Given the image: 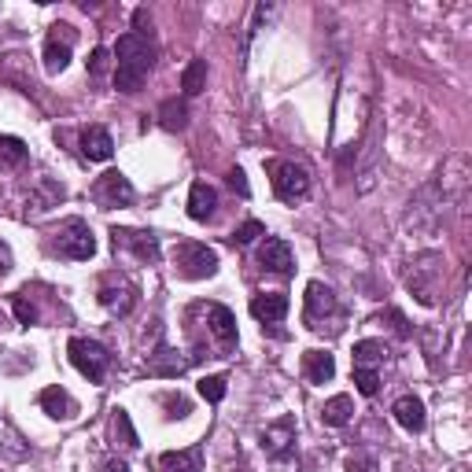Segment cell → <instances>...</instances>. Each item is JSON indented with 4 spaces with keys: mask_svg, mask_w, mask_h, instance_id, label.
<instances>
[{
    "mask_svg": "<svg viewBox=\"0 0 472 472\" xmlns=\"http://www.w3.org/2000/svg\"><path fill=\"white\" fill-rule=\"evenodd\" d=\"M155 44L141 34H122L115 44V89L119 93H141V85L151 74Z\"/></svg>",
    "mask_w": 472,
    "mask_h": 472,
    "instance_id": "obj_1",
    "label": "cell"
},
{
    "mask_svg": "<svg viewBox=\"0 0 472 472\" xmlns=\"http://www.w3.org/2000/svg\"><path fill=\"white\" fill-rule=\"evenodd\" d=\"M49 251L59 255V259H71V262H89L97 255V236L81 218H66L63 226L52 233Z\"/></svg>",
    "mask_w": 472,
    "mask_h": 472,
    "instance_id": "obj_2",
    "label": "cell"
},
{
    "mask_svg": "<svg viewBox=\"0 0 472 472\" xmlns=\"http://www.w3.org/2000/svg\"><path fill=\"white\" fill-rule=\"evenodd\" d=\"M174 262H177V274H182L185 281H207V277L218 274V251L207 244H196V240L177 244Z\"/></svg>",
    "mask_w": 472,
    "mask_h": 472,
    "instance_id": "obj_3",
    "label": "cell"
},
{
    "mask_svg": "<svg viewBox=\"0 0 472 472\" xmlns=\"http://www.w3.org/2000/svg\"><path fill=\"white\" fill-rule=\"evenodd\" d=\"M266 170H269V182H274L277 199H284V204H296V199L310 196V174H306V166L288 163V159H269Z\"/></svg>",
    "mask_w": 472,
    "mask_h": 472,
    "instance_id": "obj_4",
    "label": "cell"
},
{
    "mask_svg": "<svg viewBox=\"0 0 472 472\" xmlns=\"http://www.w3.org/2000/svg\"><path fill=\"white\" fill-rule=\"evenodd\" d=\"M66 354H71V366H74L85 380H93V384H100V380L107 376V369H111L107 347L97 344V340H85V336H74V340L66 344Z\"/></svg>",
    "mask_w": 472,
    "mask_h": 472,
    "instance_id": "obj_5",
    "label": "cell"
},
{
    "mask_svg": "<svg viewBox=\"0 0 472 472\" xmlns=\"http://www.w3.org/2000/svg\"><path fill=\"white\" fill-rule=\"evenodd\" d=\"M262 451L274 461H288L296 454V417H277L262 429Z\"/></svg>",
    "mask_w": 472,
    "mask_h": 472,
    "instance_id": "obj_6",
    "label": "cell"
},
{
    "mask_svg": "<svg viewBox=\"0 0 472 472\" xmlns=\"http://www.w3.org/2000/svg\"><path fill=\"white\" fill-rule=\"evenodd\" d=\"M93 196L100 199L104 207H129L133 199H137V192H133L129 177H126L122 170H107L104 177H97V189H93Z\"/></svg>",
    "mask_w": 472,
    "mask_h": 472,
    "instance_id": "obj_7",
    "label": "cell"
},
{
    "mask_svg": "<svg viewBox=\"0 0 472 472\" xmlns=\"http://www.w3.org/2000/svg\"><path fill=\"white\" fill-rule=\"evenodd\" d=\"M344 313L340 310V303H336V291L329 288V284H321V281H310L306 284V325L310 329H325V313Z\"/></svg>",
    "mask_w": 472,
    "mask_h": 472,
    "instance_id": "obj_8",
    "label": "cell"
},
{
    "mask_svg": "<svg viewBox=\"0 0 472 472\" xmlns=\"http://www.w3.org/2000/svg\"><path fill=\"white\" fill-rule=\"evenodd\" d=\"M259 266L269 269V274H277V277H291V274H296V255H291L288 240L266 236L262 247H259Z\"/></svg>",
    "mask_w": 472,
    "mask_h": 472,
    "instance_id": "obj_9",
    "label": "cell"
},
{
    "mask_svg": "<svg viewBox=\"0 0 472 472\" xmlns=\"http://www.w3.org/2000/svg\"><path fill=\"white\" fill-rule=\"evenodd\" d=\"M111 240H115V251L119 247H126V251H133L141 262H159V236L155 233H144V229H111Z\"/></svg>",
    "mask_w": 472,
    "mask_h": 472,
    "instance_id": "obj_10",
    "label": "cell"
},
{
    "mask_svg": "<svg viewBox=\"0 0 472 472\" xmlns=\"http://www.w3.org/2000/svg\"><path fill=\"white\" fill-rule=\"evenodd\" d=\"M100 303H104L111 313H129L133 303H137V284L111 274V277H104V284H100Z\"/></svg>",
    "mask_w": 472,
    "mask_h": 472,
    "instance_id": "obj_11",
    "label": "cell"
},
{
    "mask_svg": "<svg viewBox=\"0 0 472 472\" xmlns=\"http://www.w3.org/2000/svg\"><path fill=\"white\" fill-rule=\"evenodd\" d=\"M207 329L214 336V344L221 351H233L236 347V313L229 306H221V303H211L207 306Z\"/></svg>",
    "mask_w": 472,
    "mask_h": 472,
    "instance_id": "obj_12",
    "label": "cell"
},
{
    "mask_svg": "<svg viewBox=\"0 0 472 472\" xmlns=\"http://www.w3.org/2000/svg\"><path fill=\"white\" fill-rule=\"evenodd\" d=\"M37 406L49 414L52 421H71L74 414H78V402L71 398V391L66 388H59V384H52V388H44L41 395H37Z\"/></svg>",
    "mask_w": 472,
    "mask_h": 472,
    "instance_id": "obj_13",
    "label": "cell"
},
{
    "mask_svg": "<svg viewBox=\"0 0 472 472\" xmlns=\"http://www.w3.org/2000/svg\"><path fill=\"white\" fill-rule=\"evenodd\" d=\"M81 155L89 163H107L111 155H115V141H111V133L104 126H85L81 129Z\"/></svg>",
    "mask_w": 472,
    "mask_h": 472,
    "instance_id": "obj_14",
    "label": "cell"
},
{
    "mask_svg": "<svg viewBox=\"0 0 472 472\" xmlns=\"http://www.w3.org/2000/svg\"><path fill=\"white\" fill-rule=\"evenodd\" d=\"M251 318L262 325H277L288 318V296L284 291H262L251 299Z\"/></svg>",
    "mask_w": 472,
    "mask_h": 472,
    "instance_id": "obj_15",
    "label": "cell"
},
{
    "mask_svg": "<svg viewBox=\"0 0 472 472\" xmlns=\"http://www.w3.org/2000/svg\"><path fill=\"white\" fill-rule=\"evenodd\" d=\"M204 443H192L189 451H166L159 458V472H204Z\"/></svg>",
    "mask_w": 472,
    "mask_h": 472,
    "instance_id": "obj_16",
    "label": "cell"
},
{
    "mask_svg": "<svg viewBox=\"0 0 472 472\" xmlns=\"http://www.w3.org/2000/svg\"><path fill=\"white\" fill-rule=\"evenodd\" d=\"M303 376L310 380V384H329V380L336 376V358L329 351H306L303 354Z\"/></svg>",
    "mask_w": 472,
    "mask_h": 472,
    "instance_id": "obj_17",
    "label": "cell"
},
{
    "mask_svg": "<svg viewBox=\"0 0 472 472\" xmlns=\"http://www.w3.org/2000/svg\"><path fill=\"white\" fill-rule=\"evenodd\" d=\"M214 207H218V192L207 182H196L189 189V218L192 221H211L214 218Z\"/></svg>",
    "mask_w": 472,
    "mask_h": 472,
    "instance_id": "obj_18",
    "label": "cell"
},
{
    "mask_svg": "<svg viewBox=\"0 0 472 472\" xmlns=\"http://www.w3.org/2000/svg\"><path fill=\"white\" fill-rule=\"evenodd\" d=\"M391 414L406 432H424V421H429V417H424V402L417 395H402L391 406Z\"/></svg>",
    "mask_w": 472,
    "mask_h": 472,
    "instance_id": "obj_19",
    "label": "cell"
},
{
    "mask_svg": "<svg viewBox=\"0 0 472 472\" xmlns=\"http://www.w3.org/2000/svg\"><path fill=\"white\" fill-rule=\"evenodd\" d=\"M71 44H74V37L59 41L56 34H49V41H44V71L49 74L66 71V63H71Z\"/></svg>",
    "mask_w": 472,
    "mask_h": 472,
    "instance_id": "obj_20",
    "label": "cell"
},
{
    "mask_svg": "<svg viewBox=\"0 0 472 472\" xmlns=\"http://www.w3.org/2000/svg\"><path fill=\"white\" fill-rule=\"evenodd\" d=\"M27 155H30L27 141L12 137V133H0V170H19L27 163Z\"/></svg>",
    "mask_w": 472,
    "mask_h": 472,
    "instance_id": "obj_21",
    "label": "cell"
},
{
    "mask_svg": "<svg viewBox=\"0 0 472 472\" xmlns=\"http://www.w3.org/2000/svg\"><path fill=\"white\" fill-rule=\"evenodd\" d=\"M436 262H439L436 255H424V259H421V262L414 266V274H410V277H436V274H439V269H436ZM410 288H414V296H417V299H421L424 306H432V303H436V296H432L429 281H414Z\"/></svg>",
    "mask_w": 472,
    "mask_h": 472,
    "instance_id": "obj_22",
    "label": "cell"
},
{
    "mask_svg": "<svg viewBox=\"0 0 472 472\" xmlns=\"http://www.w3.org/2000/svg\"><path fill=\"white\" fill-rule=\"evenodd\" d=\"M351 414H354V398L351 395H332L325 402V410H321V421L329 424V429H344V424L351 421Z\"/></svg>",
    "mask_w": 472,
    "mask_h": 472,
    "instance_id": "obj_23",
    "label": "cell"
},
{
    "mask_svg": "<svg viewBox=\"0 0 472 472\" xmlns=\"http://www.w3.org/2000/svg\"><path fill=\"white\" fill-rule=\"evenodd\" d=\"M384 354H388V347L380 344V340H358L354 351H351L354 366H366V369H376L380 362H384Z\"/></svg>",
    "mask_w": 472,
    "mask_h": 472,
    "instance_id": "obj_24",
    "label": "cell"
},
{
    "mask_svg": "<svg viewBox=\"0 0 472 472\" xmlns=\"http://www.w3.org/2000/svg\"><path fill=\"white\" fill-rule=\"evenodd\" d=\"M204 85H207V59H192L185 66V74H182V93L185 97H199V93H204Z\"/></svg>",
    "mask_w": 472,
    "mask_h": 472,
    "instance_id": "obj_25",
    "label": "cell"
},
{
    "mask_svg": "<svg viewBox=\"0 0 472 472\" xmlns=\"http://www.w3.org/2000/svg\"><path fill=\"white\" fill-rule=\"evenodd\" d=\"M182 369H185V362H177L170 347H159V351H155V358L148 362V373H155V376H177Z\"/></svg>",
    "mask_w": 472,
    "mask_h": 472,
    "instance_id": "obj_26",
    "label": "cell"
},
{
    "mask_svg": "<svg viewBox=\"0 0 472 472\" xmlns=\"http://www.w3.org/2000/svg\"><path fill=\"white\" fill-rule=\"evenodd\" d=\"M111 429H115V439L126 446V451H137V446H141V439H137V432H133V421H129L126 410H115V421H111Z\"/></svg>",
    "mask_w": 472,
    "mask_h": 472,
    "instance_id": "obj_27",
    "label": "cell"
},
{
    "mask_svg": "<svg viewBox=\"0 0 472 472\" xmlns=\"http://www.w3.org/2000/svg\"><path fill=\"white\" fill-rule=\"evenodd\" d=\"M159 119H163V129L177 133V129H185V122H189V111H185V104L166 100V104H163V111H159Z\"/></svg>",
    "mask_w": 472,
    "mask_h": 472,
    "instance_id": "obj_28",
    "label": "cell"
},
{
    "mask_svg": "<svg viewBox=\"0 0 472 472\" xmlns=\"http://www.w3.org/2000/svg\"><path fill=\"white\" fill-rule=\"evenodd\" d=\"M354 384L366 398H373L380 391V373L376 369H366V366H354Z\"/></svg>",
    "mask_w": 472,
    "mask_h": 472,
    "instance_id": "obj_29",
    "label": "cell"
},
{
    "mask_svg": "<svg viewBox=\"0 0 472 472\" xmlns=\"http://www.w3.org/2000/svg\"><path fill=\"white\" fill-rule=\"evenodd\" d=\"M199 395H204L211 406H218V402L226 398V376H204L199 380Z\"/></svg>",
    "mask_w": 472,
    "mask_h": 472,
    "instance_id": "obj_30",
    "label": "cell"
},
{
    "mask_svg": "<svg viewBox=\"0 0 472 472\" xmlns=\"http://www.w3.org/2000/svg\"><path fill=\"white\" fill-rule=\"evenodd\" d=\"M259 236H266V226H262V221H244V226L233 233V244H240V247H247V244H255Z\"/></svg>",
    "mask_w": 472,
    "mask_h": 472,
    "instance_id": "obj_31",
    "label": "cell"
},
{
    "mask_svg": "<svg viewBox=\"0 0 472 472\" xmlns=\"http://www.w3.org/2000/svg\"><path fill=\"white\" fill-rule=\"evenodd\" d=\"M12 310H15V318H19V325H34L37 321V310H34V303H27V296H15L12 299Z\"/></svg>",
    "mask_w": 472,
    "mask_h": 472,
    "instance_id": "obj_32",
    "label": "cell"
},
{
    "mask_svg": "<svg viewBox=\"0 0 472 472\" xmlns=\"http://www.w3.org/2000/svg\"><path fill=\"white\" fill-rule=\"evenodd\" d=\"M159 402L166 410H174L170 417H185L189 414V398H182V395H159Z\"/></svg>",
    "mask_w": 472,
    "mask_h": 472,
    "instance_id": "obj_33",
    "label": "cell"
},
{
    "mask_svg": "<svg viewBox=\"0 0 472 472\" xmlns=\"http://www.w3.org/2000/svg\"><path fill=\"white\" fill-rule=\"evenodd\" d=\"M347 472H376V461L366 454H351L347 458Z\"/></svg>",
    "mask_w": 472,
    "mask_h": 472,
    "instance_id": "obj_34",
    "label": "cell"
},
{
    "mask_svg": "<svg viewBox=\"0 0 472 472\" xmlns=\"http://www.w3.org/2000/svg\"><path fill=\"white\" fill-rule=\"evenodd\" d=\"M229 185H233L240 196H251V185H247V174H244L240 166H233V170H229Z\"/></svg>",
    "mask_w": 472,
    "mask_h": 472,
    "instance_id": "obj_35",
    "label": "cell"
},
{
    "mask_svg": "<svg viewBox=\"0 0 472 472\" xmlns=\"http://www.w3.org/2000/svg\"><path fill=\"white\" fill-rule=\"evenodd\" d=\"M107 71V49H93L89 56V74H104Z\"/></svg>",
    "mask_w": 472,
    "mask_h": 472,
    "instance_id": "obj_36",
    "label": "cell"
},
{
    "mask_svg": "<svg viewBox=\"0 0 472 472\" xmlns=\"http://www.w3.org/2000/svg\"><path fill=\"white\" fill-rule=\"evenodd\" d=\"M12 269V247L8 244H0V277H4Z\"/></svg>",
    "mask_w": 472,
    "mask_h": 472,
    "instance_id": "obj_37",
    "label": "cell"
},
{
    "mask_svg": "<svg viewBox=\"0 0 472 472\" xmlns=\"http://www.w3.org/2000/svg\"><path fill=\"white\" fill-rule=\"evenodd\" d=\"M100 472H129V465L126 461H119V458H111V461H104V468Z\"/></svg>",
    "mask_w": 472,
    "mask_h": 472,
    "instance_id": "obj_38",
    "label": "cell"
}]
</instances>
